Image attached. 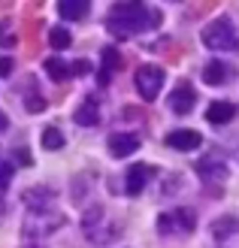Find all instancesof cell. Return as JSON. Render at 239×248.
<instances>
[{
  "instance_id": "obj_1",
  "label": "cell",
  "mask_w": 239,
  "mask_h": 248,
  "mask_svg": "<svg viewBox=\"0 0 239 248\" xmlns=\"http://www.w3.org/2000/svg\"><path fill=\"white\" fill-rule=\"evenodd\" d=\"M155 24V16L143 3H115L109 9V31L115 36H133Z\"/></svg>"
},
{
  "instance_id": "obj_2",
  "label": "cell",
  "mask_w": 239,
  "mask_h": 248,
  "mask_svg": "<svg viewBox=\"0 0 239 248\" xmlns=\"http://www.w3.org/2000/svg\"><path fill=\"white\" fill-rule=\"evenodd\" d=\"M203 43L209 48H218V52H236L239 36H236V28L227 18H215L203 28Z\"/></svg>"
},
{
  "instance_id": "obj_3",
  "label": "cell",
  "mask_w": 239,
  "mask_h": 248,
  "mask_svg": "<svg viewBox=\"0 0 239 248\" xmlns=\"http://www.w3.org/2000/svg\"><path fill=\"white\" fill-rule=\"evenodd\" d=\"M163 88V70L155 64H143L136 70V91H140L143 100H155Z\"/></svg>"
},
{
  "instance_id": "obj_4",
  "label": "cell",
  "mask_w": 239,
  "mask_h": 248,
  "mask_svg": "<svg viewBox=\"0 0 239 248\" xmlns=\"http://www.w3.org/2000/svg\"><path fill=\"white\" fill-rule=\"evenodd\" d=\"M194 212L188 209H175V212H167L158 218V230L160 233H191L194 230Z\"/></svg>"
},
{
  "instance_id": "obj_5",
  "label": "cell",
  "mask_w": 239,
  "mask_h": 248,
  "mask_svg": "<svg viewBox=\"0 0 239 248\" xmlns=\"http://www.w3.org/2000/svg\"><path fill=\"white\" fill-rule=\"evenodd\" d=\"M194 103H197V91L188 82H179L173 88V94H170V109H173L175 115H185V112H191V109H194Z\"/></svg>"
},
{
  "instance_id": "obj_6",
  "label": "cell",
  "mask_w": 239,
  "mask_h": 248,
  "mask_svg": "<svg viewBox=\"0 0 239 248\" xmlns=\"http://www.w3.org/2000/svg\"><path fill=\"white\" fill-rule=\"evenodd\" d=\"M200 142H203V136H200L197 130H173L167 136V145L175 148V152H194Z\"/></svg>"
},
{
  "instance_id": "obj_7",
  "label": "cell",
  "mask_w": 239,
  "mask_h": 248,
  "mask_svg": "<svg viewBox=\"0 0 239 248\" xmlns=\"http://www.w3.org/2000/svg\"><path fill=\"white\" fill-rule=\"evenodd\" d=\"M136 148H140V140H136L133 133H112L109 136V152L115 157H127L133 155Z\"/></svg>"
},
{
  "instance_id": "obj_8",
  "label": "cell",
  "mask_w": 239,
  "mask_h": 248,
  "mask_svg": "<svg viewBox=\"0 0 239 248\" xmlns=\"http://www.w3.org/2000/svg\"><path fill=\"white\" fill-rule=\"evenodd\" d=\"M118 67H121V55L115 52V48H103V64H100V76H97V82H100V85H109Z\"/></svg>"
},
{
  "instance_id": "obj_9",
  "label": "cell",
  "mask_w": 239,
  "mask_h": 248,
  "mask_svg": "<svg viewBox=\"0 0 239 248\" xmlns=\"http://www.w3.org/2000/svg\"><path fill=\"white\" fill-rule=\"evenodd\" d=\"M233 115H236V106L227 103V100H215L206 109V118L212 124H227V121H233Z\"/></svg>"
},
{
  "instance_id": "obj_10",
  "label": "cell",
  "mask_w": 239,
  "mask_h": 248,
  "mask_svg": "<svg viewBox=\"0 0 239 248\" xmlns=\"http://www.w3.org/2000/svg\"><path fill=\"white\" fill-rule=\"evenodd\" d=\"M148 176H152V170H148V167H143V164H140V167H130V170H127V182H124L127 194H143Z\"/></svg>"
},
{
  "instance_id": "obj_11",
  "label": "cell",
  "mask_w": 239,
  "mask_h": 248,
  "mask_svg": "<svg viewBox=\"0 0 239 248\" xmlns=\"http://www.w3.org/2000/svg\"><path fill=\"white\" fill-rule=\"evenodd\" d=\"M76 121L82 124V127H94V124L100 121V112H97V103L94 100H85L79 109H76Z\"/></svg>"
},
{
  "instance_id": "obj_12",
  "label": "cell",
  "mask_w": 239,
  "mask_h": 248,
  "mask_svg": "<svg viewBox=\"0 0 239 248\" xmlns=\"http://www.w3.org/2000/svg\"><path fill=\"white\" fill-rule=\"evenodd\" d=\"M203 79L209 85H224L227 82V67H224L221 61H209V64L203 67Z\"/></svg>"
},
{
  "instance_id": "obj_13",
  "label": "cell",
  "mask_w": 239,
  "mask_h": 248,
  "mask_svg": "<svg viewBox=\"0 0 239 248\" xmlns=\"http://www.w3.org/2000/svg\"><path fill=\"white\" fill-rule=\"evenodd\" d=\"M58 12L64 18H82L88 12V0H61L58 3Z\"/></svg>"
},
{
  "instance_id": "obj_14",
  "label": "cell",
  "mask_w": 239,
  "mask_h": 248,
  "mask_svg": "<svg viewBox=\"0 0 239 248\" xmlns=\"http://www.w3.org/2000/svg\"><path fill=\"white\" fill-rule=\"evenodd\" d=\"M46 70H48V76H52L55 82H64V79L70 76L67 61H61V58H48V61H46Z\"/></svg>"
},
{
  "instance_id": "obj_15",
  "label": "cell",
  "mask_w": 239,
  "mask_h": 248,
  "mask_svg": "<svg viewBox=\"0 0 239 248\" xmlns=\"http://www.w3.org/2000/svg\"><path fill=\"white\" fill-rule=\"evenodd\" d=\"M61 145H64V133H61L58 127H46V130H43V148H48V152H58Z\"/></svg>"
},
{
  "instance_id": "obj_16",
  "label": "cell",
  "mask_w": 239,
  "mask_h": 248,
  "mask_svg": "<svg viewBox=\"0 0 239 248\" xmlns=\"http://www.w3.org/2000/svg\"><path fill=\"white\" fill-rule=\"evenodd\" d=\"M48 43H52V48H67V46L73 43V36H70V31H64V28H52V33H48Z\"/></svg>"
},
{
  "instance_id": "obj_17",
  "label": "cell",
  "mask_w": 239,
  "mask_h": 248,
  "mask_svg": "<svg viewBox=\"0 0 239 248\" xmlns=\"http://www.w3.org/2000/svg\"><path fill=\"white\" fill-rule=\"evenodd\" d=\"M28 109H31V112H40V109H46V100H40L36 94H31L28 97Z\"/></svg>"
},
{
  "instance_id": "obj_18",
  "label": "cell",
  "mask_w": 239,
  "mask_h": 248,
  "mask_svg": "<svg viewBox=\"0 0 239 248\" xmlns=\"http://www.w3.org/2000/svg\"><path fill=\"white\" fill-rule=\"evenodd\" d=\"M12 73V58H0V79H6Z\"/></svg>"
},
{
  "instance_id": "obj_19",
  "label": "cell",
  "mask_w": 239,
  "mask_h": 248,
  "mask_svg": "<svg viewBox=\"0 0 239 248\" xmlns=\"http://www.w3.org/2000/svg\"><path fill=\"white\" fill-rule=\"evenodd\" d=\"M12 179V167L9 164H3V167H0V188H6V182Z\"/></svg>"
},
{
  "instance_id": "obj_20",
  "label": "cell",
  "mask_w": 239,
  "mask_h": 248,
  "mask_svg": "<svg viewBox=\"0 0 239 248\" xmlns=\"http://www.w3.org/2000/svg\"><path fill=\"white\" fill-rule=\"evenodd\" d=\"M70 70H76V76H85V73H88V61H76Z\"/></svg>"
},
{
  "instance_id": "obj_21",
  "label": "cell",
  "mask_w": 239,
  "mask_h": 248,
  "mask_svg": "<svg viewBox=\"0 0 239 248\" xmlns=\"http://www.w3.org/2000/svg\"><path fill=\"white\" fill-rule=\"evenodd\" d=\"M0 43H12V36H9V24H0Z\"/></svg>"
},
{
  "instance_id": "obj_22",
  "label": "cell",
  "mask_w": 239,
  "mask_h": 248,
  "mask_svg": "<svg viewBox=\"0 0 239 248\" xmlns=\"http://www.w3.org/2000/svg\"><path fill=\"white\" fill-rule=\"evenodd\" d=\"M6 127H9V121H6V115H3V112H0V130H6Z\"/></svg>"
}]
</instances>
